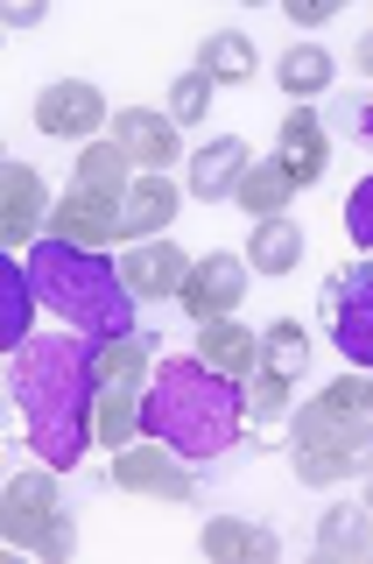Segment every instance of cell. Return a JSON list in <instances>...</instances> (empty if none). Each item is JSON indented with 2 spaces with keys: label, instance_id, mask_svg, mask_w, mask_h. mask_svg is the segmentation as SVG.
I'll list each match as a JSON object with an SVG mask.
<instances>
[{
  "label": "cell",
  "instance_id": "6da1fadb",
  "mask_svg": "<svg viewBox=\"0 0 373 564\" xmlns=\"http://www.w3.org/2000/svg\"><path fill=\"white\" fill-rule=\"evenodd\" d=\"M99 339H29L8 367V388H14V410H22L43 466L70 473L85 452L99 445L92 437V402H99V367H92Z\"/></svg>",
  "mask_w": 373,
  "mask_h": 564
},
{
  "label": "cell",
  "instance_id": "7a4b0ae2",
  "mask_svg": "<svg viewBox=\"0 0 373 564\" xmlns=\"http://www.w3.org/2000/svg\"><path fill=\"white\" fill-rule=\"evenodd\" d=\"M240 423H246V381L205 367L198 352L155 367V388L141 402V437L169 445L176 458H219L233 452Z\"/></svg>",
  "mask_w": 373,
  "mask_h": 564
},
{
  "label": "cell",
  "instance_id": "3957f363",
  "mask_svg": "<svg viewBox=\"0 0 373 564\" xmlns=\"http://www.w3.org/2000/svg\"><path fill=\"white\" fill-rule=\"evenodd\" d=\"M22 261H29L35 296H43L70 332H85V339H128L134 332V290L120 282V261L92 254V247H70L57 234H43Z\"/></svg>",
  "mask_w": 373,
  "mask_h": 564
},
{
  "label": "cell",
  "instance_id": "277c9868",
  "mask_svg": "<svg viewBox=\"0 0 373 564\" xmlns=\"http://www.w3.org/2000/svg\"><path fill=\"white\" fill-rule=\"evenodd\" d=\"M289 466L304 487H339L352 473H373V416H331L325 402H304L289 423Z\"/></svg>",
  "mask_w": 373,
  "mask_h": 564
},
{
  "label": "cell",
  "instance_id": "5b68a950",
  "mask_svg": "<svg viewBox=\"0 0 373 564\" xmlns=\"http://www.w3.org/2000/svg\"><path fill=\"white\" fill-rule=\"evenodd\" d=\"M64 516V487H57V466H29L8 480V508H0V536L8 551H35L43 529Z\"/></svg>",
  "mask_w": 373,
  "mask_h": 564
},
{
  "label": "cell",
  "instance_id": "8992f818",
  "mask_svg": "<svg viewBox=\"0 0 373 564\" xmlns=\"http://www.w3.org/2000/svg\"><path fill=\"white\" fill-rule=\"evenodd\" d=\"M325 311H331V346L352 367L373 375V269H339L325 282Z\"/></svg>",
  "mask_w": 373,
  "mask_h": 564
},
{
  "label": "cell",
  "instance_id": "52a82bcc",
  "mask_svg": "<svg viewBox=\"0 0 373 564\" xmlns=\"http://www.w3.org/2000/svg\"><path fill=\"white\" fill-rule=\"evenodd\" d=\"M35 128L57 141H99V128H113V106L92 78H57L35 93Z\"/></svg>",
  "mask_w": 373,
  "mask_h": 564
},
{
  "label": "cell",
  "instance_id": "ba28073f",
  "mask_svg": "<svg viewBox=\"0 0 373 564\" xmlns=\"http://www.w3.org/2000/svg\"><path fill=\"white\" fill-rule=\"evenodd\" d=\"M246 254H226V247H211V254L190 261L184 290H176V304L190 311V325H211V317H233L240 296H246Z\"/></svg>",
  "mask_w": 373,
  "mask_h": 564
},
{
  "label": "cell",
  "instance_id": "9c48e42d",
  "mask_svg": "<svg viewBox=\"0 0 373 564\" xmlns=\"http://www.w3.org/2000/svg\"><path fill=\"white\" fill-rule=\"evenodd\" d=\"M120 494H155V501H198V480H190V458H176L169 445H134L128 452H113V473H106Z\"/></svg>",
  "mask_w": 373,
  "mask_h": 564
},
{
  "label": "cell",
  "instance_id": "30bf717a",
  "mask_svg": "<svg viewBox=\"0 0 373 564\" xmlns=\"http://www.w3.org/2000/svg\"><path fill=\"white\" fill-rule=\"evenodd\" d=\"M50 184H43V170L35 163H0V247L8 254H29L35 240V226H50Z\"/></svg>",
  "mask_w": 373,
  "mask_h": 564
},
{
  "label": "cell",
  "instance_id": "8fae6325",
  "mask_svg": "<svg viewBox=\"0 0 373 564\" xmlns=\"http://www.w3.org/2000/svg\"><path fill=\"white\" fill-rule=\"evenodd\" d=\"M128 149L134 170H176L184 163V134H176L169 113H149V106H113V128H106Z\"/></svg>",
  "mask_w": 373,
  "mask_h": 564
},
{
  "label": "cell",
  "instance_id": "7c38bea8",
  "mask_svg": "<svg viewBox=\"0 0 373 564\" xmlns=\"http://www.w3.org/2000/svg\"><path fill=\"white\" fill-rule=\"evenodd\" d=\"M50 234L70 240V247H113L120 240V198H106V191H85V184H70L57 212H50Z\"/></svg>",
  "mask_w": 373,
  "mask_h": 564
},
{
  "label": "cell",
  "instance_id": "4fadbf2b",
  "mask_svg": "<svg viewBox=\"0 0 373 564\" xmlns=\"http://www.w3.org/2000/svg\"><path fill=\"white\" fill-rule=\"evenodd\" d=\"M190 275V254L176 247L169 234L163 240H134L128 254H120V282L134 290V304H155V296H176Z\"/></svg>",
  "mask_w": 373,
  "mask_h": 564
},
{
  "label": "cell",
  "instance_id": "5bb4252c",
  "mask_svg": "<svg viewBox=\"0 0 373 564\" xmlns=\"http://www.w3.org/2000/svg\"><path fill=\"white\" fill-rule=\"evenodd\" d=\"M275 163L289 170L296 191H310L317 176H325V163H331V134H325V120H317L310 106H289V113H282V128H275Z\"/></svg>",
  "mask_w": 373,
  "mask_h": 564
},
{
  "label": "cell",
  "instance_id": "9a60e30c",
  "mask_svg": "<svg viewBox=\"0 0 373 564\" xmlns=\"http://www.w3.org/2000/svg\"><path fill=\"white\" fill-rule=\"evenodd\" d=\"M246 163H254V149H246L240 134H219V141H205V149L184 163V191H190L198 205H226V198L240 191Z\"/></svg>",
  "mask_w": 373,
  "mask_h": 564
},
{
  "label": "cell",
  "instance_id": "2e32d148",
  "mask_svg": "<svg viewBox=\"0 0 373 564\" xmlns=\"http://www.w3.org/2000/svg\"><path fill=\"white\" fill-rule=\"evenodd\" d=\"M176 205H184V191L169 184L163 170H141L128 184V198H120V240H163V226L176 219Z\"/></svg>",
  "mask_w": 373,
  "mask_h": 564
},
{
  "label": "cell",
  "instance_id": "e0dca14e",
  "mask_svg": "<svg viewBox=\"0 0 373 564\" xmlns=\"http://www.w3.org/2000/svg\"><path fill=\"white\" fill-rule=\"evenodd\" d=\"M198 551L211 564H275L282 557V536H275V529H261V522H240V516H211L205 536H198Z\"/></svg>",
  "mask_w": 373,
  "mask_h": 564
},
{
  "label": "cell",
  "instance_id": "ac0fdd59",
  "mask_svg": "<svg viewBox=\"0 0 373 564\" xmlns=\"http://www.w3.org/2000/svg\"><path fill=\"white\" fill-rule=\"evenodd\" d=\"M317 557H331V564H366L373 557V516H366V501H339V508L317 516Z\"/></svg>",
  "mask_w": 373,
  "mask_h": 564
},
{
  "label": "cell",
  "instance_id": "d6986e66",
  "mask_svg": "<svg viewBox=\"0 0 373 564\" xmlns=\"http://www.w3.org/2000/svg\"><path fill=\"white\" fill-rule=\"evenodd\" d=\"M198 360L219 367V375L246 381L261 367V332H246L240 317H211V325H198Z\"/></svg>",
  "mask_w": 373,
  "mask_h": 564
},
{
  "label": "cell",
  "instance_id": "ffe728a7",
  "mask_svg": "<svg viewBox=\"0 0 373 564\" xmlns=\"http://www.w3.org/2000/svg\"><path fill=\"white\" fill-rule=\"evenodd\" d=\"M233 205L246 212V219H289V205H296V184H289V170L275 163H246V176H240V191H233Z\"/></svg>",
  "mask_w": 373,
  "mask_h": 564
},
{
  "label": "cell",
  "instance_id": "44dd1931",
  "mask_svg": "<svg viewBox=\"0 0 373 564\" xmlns=\"http://www.w3.org/2000/svg\"><path fill=\"white\" fill-rule=\"evenodd\" d=\"M141 402H149V388H99V402H92L99 452H128L141 437Z\"/></svg>",
  "mask_w": 373,
  "mask_h": 564
},
{
  "label": "cell",
  "instance_id": "7402d4cb",
  "mask_svg": "<svg viewBox=\"0 0 373 564\" xmlns=\"http://www.w3.org/2000/svg\"><path fill=\"white\" fill-rule=\"evenodd\" d=\"M78 176L70 184H85V191H106V198H128V184H134V163H128V149H120L113 134H99V141H85L78 149V163H70Z\"/></svg>",
  "mask_w": 373,
  "mask_h": 564
},
{
  "label": "cell",
  "instance_id": "603a6c76",
  "mask_svg": "<svg viewBox=\"0 0 373 564\" xmlns=\"http://www.w3.org/2000/svg\"><path fill=\"white\" fill-rule=\"evenodd\" d=\"M296 261H304V226L296 219H261L246 234V269L254 275H289Z\"/></svg>",
  "mask_w": 373,
  "mask_h": 564
},
{
  "label": "cell",
  "instance_id": "cb8c5ba5",
  "mask_svg": "<svg viewBox=\"0 0 373 564\" xmlns=\"http://www.w3.org/2000/svg\"><path fill=\"white\" fill-rule=\"evenodd\" d=\"M29 311H35V282H29V261H0V346L22 352L35 332H29Z\"/></svg>",
  "mask_w": 373,
  "mask_h": 564
},
{
  "label": "cell",
  "instance_id": "d4e9b609",
  "mask_svg": "<svg viewBox=\"0 0 373 564\" xmlns=\"http://www.w3.org/2000/svg\"><path fill=\"white\" fill-rule=\"evenodd\" d=\"M149 360H155V332L141 339V332H128V339H99L92 367H99V388H141L149 381Z\"/></svg>",
  "mask_w": 373,
  "mask_h": 564
},
{
  "label": "cell",
  "instance_id": "484cf974",
  "mask_svg": "<svg viewBox=\"0 0 373 564\" xmlns=\"http://www.w3.org/2000/svg\"><path fill=\"white\" fill-rule=\"evenodd\" d=\"M254 57H261V50L246 43L240 29H211V35H205V50H198V70H205L211 85H246V78L261 70Z\"/></svg>",
  "mask_w": 373,
  "mask_h": 564
},
{
  "label": "cell",
  "instance_id": "4316f807",
  "mask_svg": "<svg viewBox=\"0 0 373 564\" xmlns=\"http://www.w3.org/2000/svg\"><path fill=\"white\" fill-rule=\"evenodd\" d=\"M331 70H339V64H331L325 43H296V50H282V57H275V85L289 99H317L331 85Z\"/></svg>",
  "mask_w": 373,
  "mask_h": 564
},
{
  "label": "cell",
  "instance_id": "83f0119b",
  "mask_svg": "<svg viewBox=\"0 0 373 564\" xmlns=\"http://www.w3.org/2000/svg\"><path fill=\"white\" fill-rule=\"evenodd\" d=\"M261 367L268 375H282V381H296L310 367V332L296 325V317H275L268 332H261Z\"/></svg>",
  "mask_w": 373,
  "mask_h": 564
},
{
  "label": "cell",
  "instance_id": "f1b7e54d",
  "mask_svg": "<svg viewBox=\"0 0 373 564\" xmlns=\"http://www.w3.org/2000/svg\"><path fill=\"white\" fill-rule=\"evenodd\" d=\"M211 93H219V85L190 64V70H176V78H169V106H163V113L176 120V128H184V120H205L211 113Z\"/></svg>",
  "mask_w": 373,
  "mask_h": 564
},
{
  "label": "cell",
  "instance_id": "f546056e",
  "mask_svg": "<svg viewBox=\"0 0 373 564\" xmlns=\"http://www.w3.org/2000/svg\"><path fill=\"white\" fill-rule=\"evenodd\" d=\"M289 388H296V381H282V375H268V367H254V375H246V423H282V416H289Z\"/></svg>",
  "mask_w": 373,
  "mask_h": 564
},
{
  "label": "cell",
  "instance_id": "4dcf8cb0",
  "mask_svg": "<svg viewBox=\"0 0 373 564\" xmlns=\"http://www.w3.org/2000/svg\"><path fill=\"white\" fill-rule=\"evenodd\" d=\"M317 402H325L331 416H373V375H366V367H352V375H339Z\"/></svg>",
  "mask_w": 373,
  "mask_h": 564
},
{
  "label": "cell",
  "instance_id": "1f68e13d",
  "mask_svg": "<svg viewBox=\"0 0 373 564\" xmlns=\"http://www.w3.org/2000/svg\"><path fill=\"white\" fill-rule=\"evenodd\" d=\"M70 557H78V516L64 508V516L43 529V543H35V564H70Z\"/></svg>",
  "mask_w": 373,
  "mask_h": 564
},
{
  "label": "cell",
  "instance_id": "d6a6232c",
  "mask_svg": "<svg viewBox=\"0 0 373 564\" xmlns=\"http://www.w3.org/2000/svg\"><path fill=\"white\" fill-rule=\"evenodd\" d=\"M345 234L360 254H373V176L366 184H352V198H345Z\"/></svg>",
  "mask_w": 373,
  "mask_h": 564
},
{
  "label": "cell",
  "instance_id": "836d02e7",
  "mask_svg": "<svg viewBox=\"0 0 373 564\" xmlns=\"http://www.w3.org/2000/svg\"><path fill=\"white\" fill-rule=\"evenodd\" d=\"M331 14H339V0H289V22L296 29H325Z\"/></svg>",
  "mask_w": 373,
  "mask_h": 564
},
{
  "label": "cell",
  "instance_id": "e575fe53",
  "mask_svg": "<svg viewBox=\"0 0 373 564\" xmlns=\"http://www.w3.org/2000/svg\"><path fill=\"white\" fill-rule=\"evenodd\" d=\"M43 14H50V0H14L0 22H8V29H43Z\"/></svg>",
  "mask_w": 373,
  "mask_h": 564
},
{
  "label": "cell",
  "instance_id": "d590c367",
  "mask_svg": "<svg viewBox=\"0 0 373 564\" xmlns=\"http://www.w3.org/2000/svg\"><path fill=\"white\" fill-rule=\"evenodd\" d=\"M352 64H360V70H366V78H373V29L360 35V43H352Z\"/></svg>",
  "mask_w": 373,
  "mask_h": 564
},
{
  "label": "cell",
  "instance_id": "8d00e7d4",
  "mask_svg": "<svg viewBox=\"0 0 373 564\" xmlns=\"http://www.w3.org/2000/svg\"><path fill=\"white\" fill-rule=\"evenodd\" d=\"M366 516H373V473H366Z\"/></svg>",
  "mask_w": 373,
  "mask_h": 564
},
{
  "label": "cell",
  "instance_id": "74e56055",
  "mask_svg": "<svg viewBox=\"0 0 373 564\" xmlns=\"http://www.w3.org/2000/svg\"><path fill=\"white\" fill-rule=\"evenodd\" d=\"M366 134H373V113H366Z\"/></svg>",
  "mask_w": 373,
  "mask_h": 564
}]
</instances>
